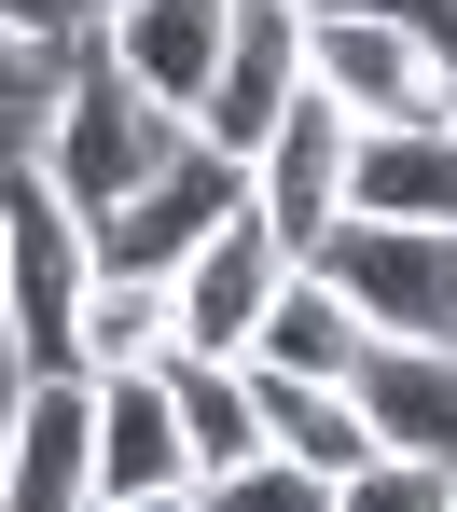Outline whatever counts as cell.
Wrapping results in <instances>:
<instances>
[{
	"mask_svg": "<svg viewBox=\"0 0 457 512\" xmlns=\"http://www.w3.org/2000/svg\"><path fill=\"white\" fill-rule=\"evenodd\" d=\"M181 139H194L181 111L125 84V56H111V42H84V56H70V84H56V111H42V139H28V167L56 180L84 222H111V208H125L139 180L167 167Z\"/></svg>",
	"mask_w": 457,
	"mask_h": 512,
	"instance_id": "cell-1",
	"label": "cell"
},
{
	"mask_svg": "<svg viewBox=\"0 0 457 512\" xmlns=\"http://www.w3.org/2000/svg\"><path fill=\"white\" fill-rule=\"evenodd\" d=\"M84 291H97V236L56 180L0 167V319H14V374H84Z\"/></svg>",
	"mask_w": 457,
	"mask_h": 512,
	"instance_id": "cell-2",
	"label": "cell"
},
{
	"mask_svg": "<svg viewBox=\"0 0 457 512\" xmlns=\"http://www.w3.org/2000/svg\"><path fill=\"white\" fill-rule=\"evenodd\" d=\"M319 277L361 305L374 346H457V236L444 222H374V208H347L333 250H319Z\"/></svg>",
	"mask_w": 457,
	"mask_h": 512,
	"instance_id": "cell-3",
	"label": "cell"
},
{
	"mask_svg": "<svg viewBox=\"0 0 457 512\" xmlns=\"http://www.w3.org/2000/svg\"><path fill=\"white\" fill-rule=\"evenodd\" d=\"M236 208H250V167H236V153H208V139H181V153L139 180L111 222H84V236H97V277H181Z\"/></svg>",
	"mask_w": 457,
	"mask_h": 512,
	"instance_id": "cell-4",
	"label": "cell"
},
{
	"mask_svg": "<svg viewBox=\"0 0 457 512\" xmlns=\"http://www.w3.org/2000/svg\"><path fill=\"white\" fill-rule=\"evenodd\" d=\"M347 180H361V111L305 84L291 111H277V139L250 153V208L319 263V250H333V222H347Z\"/></svg>",
	"mask_w": 457,
	"mask_h": 512,
	"instance_id": "cell-5",
	"label": "cell"
},
{
	"mask_svg": "<svg viewBox=\"0 0 457 512\" xmlns=\"http://www.w3.org/2000/svg\"><path fill=\"white\" fill-rule=\"evenodd\" d=\"M291 263H305V250L277 236L264 208H236V222H222V236L167 277V305H181V360H250V346H264V305H277V277H291Z\"/></svg>",
	"mask_w": 457,
	"mask_h": 512,
	"instance_id": "cell-6",
	"label": "cell"
},
{
	"mask_svg": "<svg viewBox=\"0 0 457 512\" xmlns=\"http://www.w3.org/2000/svg\"><path fill=\"white\" fill-rule=\"evenodd\" d=\"M0 512H97V374H14Z\"/></svg>",
	"mask_w": 457,
	"mask_h": 512,
	"instance_id": "cell-7",
	"label": "cell"
},
{
	"mask_svg": "<svg viewBox=\"0 0 457 512\" xmlns=\"http://www.w3.org/2000/svg\"><path fill=\"white\" fill-rule=\"evenodd\" d=\"M291 97H305V0H236V42H222V84H208V111H194V139L250 167Z\"/></svg>",
	"mask_w": 457,
	"mask_h": 512,
	"instance_id": "cell-8",
	"label": "cell"
},
{
	"mask_svg": "<svg viewBox=\"0 0 457 512\" xmlns=\"http://www.w3.org/2000/svg\"><path fill=\"white\" fill-rule=\"evenodd\" d=\"M305 84L347 97L361 125H430V111H444V70H430L388 14H305Z\"/></svg>",
	"mask_w": 457,
	"mask_h": 512,
	"instance_id": "cell-9",
	"label": "cell"
},
{
	"mask_svg": "<svg viewBox=\"0 0 457 512\" xmlns=\"http://www.w3.org/2000/svg\"><path fill=\"white\" fill-rule=\"evenodd\" d=\"M111 56H125V84L167 97V111H208V84H222V42H236V0H125L111 28H97Z\"/></svg>",
	"mask_w": 457,
	"mask_h": 512,
	"instance_id": "cell-10",
	"label": "cell"
},
{
	"mask_svg": "<svg viewBox=\"0 0 457 512\" xmlns=\"http://www.w3.org/2000/svg\"><path fill=\"white\" fill-rule=\"evenodd\" d=\"M153 485H194L167 360H153V374H97V512H111V499H153Z\"/></svg>",
	"mask_w": 457,
	"mask_h": 512,
	"instance_id": "cell-11",
	"label": "cell"
},
{
	"mask_svg": "<svg viewBox=\"0 0 457 512\" xmlns=\"http://www.w3.org/2000/svg\"><path fill=\"white\" fill-rule=\"evenodd\" d=\"M361 416H374V457L457 471V346H374L361 360Z\"/></svg>",
	"mask_w": 457,
	"mask_h": 512,
	"instance_id": "cell-12",
	"label": "cell"
},
{
	"mask_svg": "<svg viewBox=\"0 0 457 512\" xmlns=\"http://www.w3.org/2000/svg\"><path fill=\"white\" fill-rule=\"evenodd\" d=\"M264 374H319V388H361V360H374V333H361V305L319 277V263H291L277 277V305H264V346H250Z\"/></svg>",
	"mask_w": 457,
	"mask_h": 512,
	"instance_id": "cell-13",
	"label": "cell"
},
{
	"mask_svg": "<svg viewBox=\"0 0 457 512\" xmlns=\"http://www.w3.org/2000/svg\"><path fill=\"white\" fill-rule=\"evenodd\" d=\"M347 208L374 222H444L457 236V125H361V180H347Z\"/></svg>",
	"mask_w": 457,
	"mask_h": 512,
	"instance_id": "cell-14",
	"label": "cell"
},
{
	"mask_svg": "<svg viewBox=\"0 0 457 512\" xmlns=\"http://www.w3.org/2000/svg\"><path fill=\"white\" fill-rule=\"evenodd\" d=\"M250 402H264V443H277V457H305V471H333V485L374 457L361 388H319V374H264V360H250Z\"/></svg>",
	"mask_w": 457,
	"mask_h": 512,
	"instance_id": "cell-15",
	"label": "cell"
},
{
	"mask_svg": "<svg viewBox=\"0 0 457 512\" xmlns=\"http://www.w3.org/2000/svg\"><path fill=\"white\" fill-rule=\"evenodd\" d=\"M167 402H181V443H194V485L264 457V402H250V360H167Z\"/></svg>",
	"mask_w": 457,
	"mask_h": 512,
	"instance_id": "cell-16",
	"label": "cell"
},
{
	"mask_svg": "<svg viewBox=\"0 0 457 512\" xmlns=\"http://www.w3.org/2000/svg\"><path fill=\"white\" fill-rule=\"evenodd\" d=\"M153 360H181L167 277H97L84 291V374H153Z\"/></svg>",
	"mask_w": 457,
	"mask_h": 512,
	"instance_id": "cell-17",
	"label": "cell"
},
{
	"mask_svg": "<svg viewBox=\"0 0 457 512\" xmlns=\"http://www.w3.org/2000/svg\"><path fill=\"white\" fill-rule=\"evenodd\" d=\"M70 56H84V42H28V28H0V167L42 139V111H56V84H70Z\"/></svg>",
	"mask_w": 457,
	"mask_h": 512,
	"instance_id": "cell-18",
	"label": "cell"
},
{
	"mask_svg": "<svg viewBox=\"0 0 457 512\" xmlns=\"http://www.w3.org/2000/svg\"><path fill=\"white\" fill-rule=\"evenodd\" d=\"M347 499V485H333V471H305V457H236V471H208V512H333Z\"/></svg>",
	"mask_w": 457,
	"mask_h": 512,
	"instance_id": "cell-19",
	"label": "cell"
},
{
	"mask_svg": "<svg viewBox=\"0 0 457 512\" xmlns=\"http://www.w3.org/2000/svg\"><path fill=\"white\" fill-rule=\"evenodd\" d=\"M333 512H457V471H430V457H361Z\"/></svg>",
	"mask_w": 457,
	"mask_h": 512,
	"instance_id": "cell-20",
	"label": "cell"
},
{
	"mask_svg": "<svg viewBox=\"0 0 457 512\" xmlns=\"http://www.w3.org/2000/svg\"><path fill=\"white\" fill-rule=\"evenodd\" d=\"M125 0H0V28H28V42H97Z\"/></svg>",
	"mask_w": 457,
	"mask_h": 512,
	"instance_id": "cell-21",
	"label": "cell"
},
{
	"mask_svg": "<svg viewBox=\"0 0 457 512\" xmlns=\"http://www.w3.org/2000/svg\"><path fill=\"white\" fill-rule=\"evenodd\" d=\"M111 512H208V485H153V499H111Z\"/></svg>",
	"mask_w": 457,
	"mask_h": 512,
	"instance_id": "cell-22",
	"label": "cell"
},
{
	"mask_svg": "<svg viewBox=\"0 0 457 512\" xmlns=\"http://www.w3.org/2000/svg\"><path fill=\"white\" fill-rule=\"evenodd\" d=\"M0 443H14V360H0Z\"/></svg>",
	"mask_w": 457,
	"mask_h": 512,
	"instance_id": "cell-23",
	"label": "cell"
},
{
	"mask_svg": "<svg viewBox=\"0 0 457 512\" xmlns=\"http://www.w3.org/2000/svg\"><path fill=\"white\" fill-rule=\"evenodd\" d=\"M0 360H14V319H0Z\"/></svg>",
	"mask_w": 457,
	"mask_h": 512,
	"instance_id": "cell-24",
	"label": "cell"
},
{
	"mask_svg": "<svg viewBox=\"0 0 457 512\" xmlns=\"http://www.w3.org/2000/svg\"><path fill=\"white\" fill-rule=\"evenodd\" d=\"M444 125H457V97H444Z\"/></svg>",
	"mask_w": 457,
	"mask_h": 512,
	"instance_id": "cell-25",
	"label": "cell"
}]
</instances>
